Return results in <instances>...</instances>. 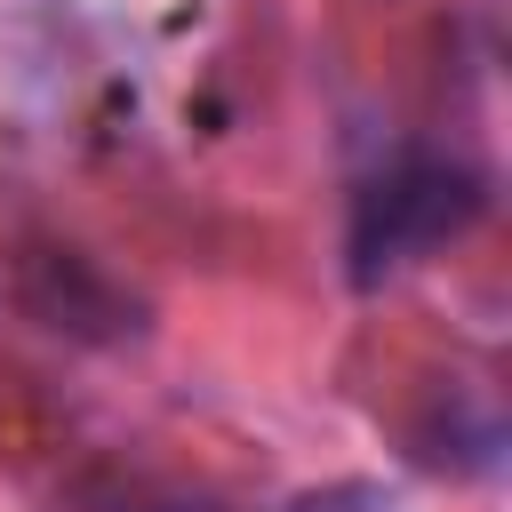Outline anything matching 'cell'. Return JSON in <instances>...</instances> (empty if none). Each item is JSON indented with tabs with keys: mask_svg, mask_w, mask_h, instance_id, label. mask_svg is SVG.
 I'll list each match as a JSON object with an SVG mask.
<instances>
[{
	"mask_svg": "<svg viewBox=\"0 0 512 512\" xmlns=\"http://www.w3.org/2000/svg\"><path fill=\"white\" fill-rule=\"evenodd\" d=\"M480 200H488L480 176L456 168V160H432V152L392 160L384 176H368L352 192V240H344L352 248V280H384V272L432 256V248H448L480 216Z\"/></svg>",
	"mask_w": 512,
	"mask_h": 512,
	"instance_id": "1",
	"label": "cell"
},
{
	"mask_svg": "<svg viewBox=\"0 0 512 512\" xmlns=\"http://www.w3.org/2000/svg\"><path fill=\"white\" fill-rule=\"evenodd\" d=\"M288 512H376V488H360V480H344V488H312V496H296Z\"/></svg>",
	"mask_w": 512,
	"mask_h": 512,
	"instance_id": "2",
	"label": "cell"
}]
</instances>
